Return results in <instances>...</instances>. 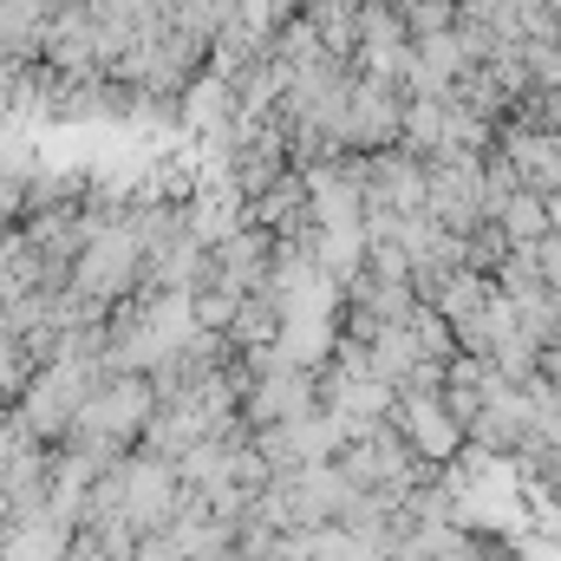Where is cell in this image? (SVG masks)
<instances>
[{"mask_svg":"<svg viewBox=\"0 0 561 561\" xmlns=\"http://www.w3.org/2000/svg\"><path fill=\"white\" fill-rule=\"evenodd\" d=\"M131 203H118L99 229H92V242L72 255V287L79 294H92V300H125L131 287H138L144 275V249H138V236H131V216H125Z\"/></svg>","mask_w":561,"mask_h":561,"instance_id":"obj_1","label":"cell"},{"mask_svg":"<svg viewBox=\"0 0 561 561\" xmlns=\"http://www.w3.org/2000/svg\"><path fill=\"white\" fill-rule=\"evenodd\" d=\"M386 209V216H419L424 209V157H412L405 144L366 150L359 157V216Z\"/></svg>","mask_w":561,"mask_h":561,"instance_id":"obj_2","label":"cell"},{"mask_svg":"<svg viewBox=\"0 0 561 561\" xmlns=\"http://www.w3.org/2000/svg\"><path fill=\"white\" fill-rule=\"evenodd\" d=\"M307 412H320V373H313V366H300L294 353L280 359L275 373H262V379H249V386H242V419H249V431L307 419Z\"/></svg>","mask_w":561,"mask_h":561,"instance_id":"obj_3","label":"cell"},{"mask_svg":"<svg viewBox=\"0 0 561 561\" xmlns=\"http://www.w3.org/2000/svg\"><path fill=\"white\" fill-rule=\"evenodd\" d=\"M399 118H405V99H399L392 85L353 72V92H346V112H340V131H333V138H340V150L366 157V150L399 144Z\"/></svg>","mask_w":561,"mask_h":561,"instance_id":"obj_4","label":"cell"},{"mask_svg":"<svg viewBox=\"0 0 561 561\" xmlns=\"http://www.w3.org/2000/svg\"><path fill=\"white\" fill-rule=\"evenodd\" d=\"M386 419L405 431V444L419 450L424 463H457V450H463V424L444 412L437 392H405V386H392V412H386Z\"/></svg>","mask_w":561,"mask_h":561,"instance_id":"obj_5","label":"cell"},{"mask_svg":"<svg viewBox=\"0 0 561 561\" xmlns=\"http://www.w3.org/2000/svg\"><path fill=\"white\" fill-rule=\"evenodd\" d=\"M209 268L229 280V287L255 294V287H268V275H275V236L242 216L236 229H222V236L209 242Z\"/></svg>","mask_w":561,"mask_h":561,"instance_id":"obj_6","label":"cell"},{"mask_svg":"<svg viewBox=\"0 0 561 561\" xmlns=\"http://www.w3.org/2000/svg\"><path fill=\"white\" fill-rule=\"evenodd\" d=\"M490 294H496V280L477 275V268H450V275L437 280V294H431V307L457 327V320H470L477 307H490Z\"/></svg>","mask_w":561,"mask_h":561,"instance_id":"obj_7","label":"cell"},{"mask_svg":"<svg viewBox=\"0 0 561 561\" xmlns=\"http://www.w3.org/2000/svg\"><path fill=\"white\" fill-rule=\"evenodd\" d=\"M366 366H373V379H386V386H399V379L419 366V346H412L405 320H399V327H373V340H366Z\"/></svg>","mask_w":561,"mask_h":561,"instance_id":"obj_8","label":"cell"},{"mask_svg":"<svg viewBox=\"0 0 561 561\" xmlns=\"http://www.w3.org/2000/svg\"><path fill=\"white\" fill-rule=\"evenodd\" d=\"M510 242H536V236H549V196H536V190H510L503 203H496V216H490Z\"/></svg>","mask_w":561,"mask_h":561,"instance_id":"obj_9","label":"cell"},{"mask_svg":"<svg viewBox=\"0 0 561 561\" xmlns=\"http://www.w3.org/2000/svg\"><path fill=\"white\" fill-rule=\"evenodd\" d=\"M307 556L313 561H392L379 542L353 536L346 523H313V529H307Z\"/></svg>","mask_w":561,"mask_h":561,"instance_id":"obj_10","label":"cell"},{"mask_svg":"<svg viewBox=\"0 0 561 561\" xmlns=\"http://www.w3.org/2000/svg\"><path fill=\"white\" fill-rule=\"evenodd\" d=\"M268 59H280V66H294V72H300V66H313V59H327V46H320L313 20H307L300 7H294V13H287V20L275 26V39H268Z\"/></svg>","mask_w":561,"mask_h":561,"instance_id":"obj_11","label":"cell"},{"mask_svg":"<svg viewBox=\"0 0 561 561\" xmlns=\"http://www.w3.org/2000/svg\"><path fill=\"white\" fill-rule=\"evenodd\" d=\"M405 333H412V346H419V359H457V333H450V320L431 307V300H419L412 313H405Z\"/></svg>","mask_w":561,"mask_h":561,"instance_id":"obj_12","label":"cell"},{"mask_svg":"<svg viewBox=\"0 0 561 561\" xmlns=\"http://www.w3.org/2000/svg\"><path fill=\"white\" fill-rule=\"evenodd\" d=\"M516 59L529 72V92H556L561 85V39H516Z\"/></svg>","mask_w":561,"mask_h":561,"instance_id":"obj_13","label":"cell"},{"mask_svg":"<svg viewBox=\"0 0 561 561\" xmlns=\"http://www.w3.org/2000/svg\"><path fill=\"white\" fill-rule=\"evenodd\" d=\"M412 59H419L424 72H437L444 85L463 72V53H457V33H450V26H444V33H419V39H412Z\"/></svg>","mask_w":561,"mask_h":561,"instance_id":"obj_14","label":"cell"},{"mask_svg":"<svg viewBox=\"0 0 561 561\" xmlns=\"http://www.w3.org/2000/svg\"><path fill=\"white\" fill-rule=\"evenodd\" d=\"M510 255V236L496 229V222H477L470 236H463V268H477V275H496V262Z\"/></svg>","mask_w":561,"mask_h":561,"instance_id":"obj_15","label":"cell"},{"mask_svg":"<svg viewBox=\"0 0 561 561\" xmlns=\"http://www.w3.org/2000/svg\"><path fill=\"white\" fill-rule=\"evenodd\" d=\"M405 13V33L419 39V33H444L450 20H457V0H412V7H399Z\"/></svg>","mask_w":561,"mask_h":561,"instance_id":"obj_16","label":"cell"},{"mask_svg":"<svg viewBox=\"0 0 561 561\" xmlns=\"http://www.w3.org/2000/svg\"><path fill=\"white\" fill-rule=\"evenodd\" d=\"M536 379H542L549 392H561V340H556V346H542V353H536Z\"/></svg>","mask_w":561,"mask_h":561,"instance_id":"obj_17","label":"cell"}]
</instances>
